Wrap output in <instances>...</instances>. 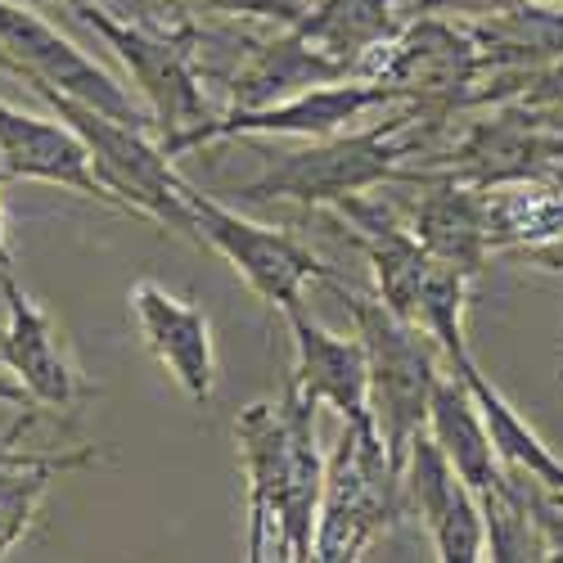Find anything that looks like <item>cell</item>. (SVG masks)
Instances as JSON below:
<instances>
[{
	"label": "cell",
	"mask_w": 563,
	"mask_h": 563,
	"mask_svg": "<svg viewBox=\"0 0 563 563\" xmlns=\"http://www.w3.org/2000/svg\"><path fill=\"white\" fill-rule=\"evenodd\" d=\"M541 5H563V0H541Z\"/></svg>",
	"instance_id": "cell-23"
},
{
	"label": "cell",
	"mask_w": 563,
	"mask_h": 563,
	"mask_svg": "<svg viewBox=\"0 0 563 563\" xmlns=\"http://www.w3.org/2000/svg\"><path fill=\"white\" fill-rule=\"evenodd\" d=\"M509 468H514V478H519V492L528 500V514H532L537 537L545 545V559H563V487L528 474L519 464H509Z\"/></svg>",
	"instance_id": "cell-19"
},
{
	"label": "cell",
	"mask_w": 563,
	"mask_h": 563,
	"mask_svg": "<svg viewBox=\"0 0 563 563\" xmlns=\"http://www.w3.org/2000/svg\"><path fill=\"white\" fill-rule=\"evenodd\" d=\"M234 446L249 478V559H311L324 496L316 406L285 384L279 401H253L240 410Z\"/></svg>",
	"instance_id": "cell-1"
},
{
	"label": "cell",
	"mask_w": 563,
	"mask_h": 563,
	"mask_svg": "<svg viewBox=\"0 0 563 563\" xmlns=\"http://www.w3.org/2000/svg\"><path fill=\"white\" fill-rule=\"evenodd\" d=\"M0 401H5V406H19V410H32V406H36V401L27 397V388L14 379L10 369H0ZM36 410H41V406H36Z\"/></svg>",
	"instance_id": "cell-21"
},
{
	"label": "cell",
	"mask_w": 563,
	"mask_h": 563,
	"mask_svg": "<svg viewBox=\"0 0 563 563\" xmlns=\"http://www.w3.org/2000/svg\"><path fill=\"white\" fill-rule=\"evenodd\" d=\"M442 126L419 109L415 100H406L397 113H388L384 122H369L361 131H339L311 140L307 150H294L285 158H275L257 180H249L240 195V203H298V208H339L356 195H369L379 185H393L397 172L424 154L429 135H438Z\"/></svg>",
	"instance_id": "cell-2"
},
{
	"label": "cell",
	"mask_w": 563,
	"mask_h": 563,
	"mask_svg": "<svg viewBox=\"0 0 563 563\" xmlns=\"http://www.w3.org/2000/svg\"><path fill=\"white\" fill-rule=\"evenodd\" d=\"M14 257H10V225H5V195H0V271H10Z\"/></svg>",
	"instance_id": "cell-22"
},
{
	"label": "cell",
	"mask_w": 563,
	"mask_h": 563,
	"mask_svg": "<svg viewBox=\"0 0 563 563\" xmlns=\"http://www.w3.org/2000/svg\"><path fill=\"white\" fill-rule=\"evenodd\" d=\"M307 5H311V0H307Z\"/></svg>",
	"instance_id": "cell-25"
},
{
	"label": "cell",
	"mask_w": 563,
	"mask_h": 563,
	"mask_svg": "<svg viewBox=\"0 0 563 563\" xmlns=\"http://www.w3.org/2000/svg\"><path fill=\"white\" fill-rule=\"evenodd\" d=\"M563 167V131L550 126V113H532L523 104H492L487 118L468 122L460 140L446 150H433L429 163L401 167L397 180H468V185H519V180H541ZM393 180V185H397Z\"/></svg>",
	"instance_id": "cell-7"
},
{
	"label": "cell",
	"mask_w": 563,
	"mask_h": 563,
	"mask_svg": "<svg viewBox=\"0 0 563 563\" xmlns=\"http://www.w3.org/2000/svg\"><path fill=\"white\" fill-rule=\"evenodd\" d=\"M0 176L10 180H45V185H64V190L96 199L104 208L126 212L96 176L90 150L81 145V135L55 113L41 118L27 109H14L0 100Z\"/></svg>",
	"instance_id": "cell-13"
},
{
	"label": "cell",
	"mask_w": 563,
	"mask_h": 563,
	"mask_svg": "<svg viewBox=\"0 0 563 563\" xmlns=\"http://www.w3.org/2000/svg\"><path fill=\"white\" fill-rule=\"evenodd\" d=\"M429 433H433V442L442 446L451 468L468 483V492H474L478 500L505 483V460H500V451L492 442V429H487V419H483L474 393L464 388V379L455 369H451V379L442 374L438 388H433Z\"/></svg>",
	"instance_id": "cell-17"
},
{
	"label": "cell",
	"mask_w": 563,
	"mask_h": 563,
	"mask_svg": "<svg viewBox=\"0 0 563 563\" xmlns=\"http://www.w3.org/2000/svg\"><path fill=\"white\" fill-rule=\"evenodd\" d=\"M401 496H406V514L424 519V528L433 532L438 559L446 563H478L487 559V523H483V505L468 492V483L451 468V460L442 455V446L433 442V433L424 429L401 464Z\"/></svg>",
	"instance_id": "cell-12"
},
{
	"label": "cell",
	"mask_w": 563,
	"mask_h": 563,
	"mask_svg": "<svg viewBox=\"0 0 563 563\" xmlns=\"http://www.w3.org/2000/svg\"><path fill=\"white\" fill-rule=\"evenodd\" d=\"M330 289L343 298V307L356 320V339L369 361V415L393 464L401 468L410 442L429 429V401L442 379L438 356L429 347V334L401 320L397 311H388L379 298L347 289L343 279H330Z\"/></svg>",
	"instance_id": "cell-5"
},
{
	"label": "cell",
	"mask_w": 563,
	"mask_h": 563,
	"mask_svg": "<svg viewBox=\"0 0 563 563\" xmlns=\"http://www.w3.org/2000/svg\"><path fill=\"white\" fill-rule=\"evenodd\" d=\"M397 104H406L401 90H393L384 81L347 77V81L298 90V96L275 100L266 109H225L212 122H203L195 131H185L180 140H172L167 154L180 158L190 150L212 145V140H234V135H302V140H324V135L347 131L352 122H361L374 109H397Z\"/></svg>",
	"instance_id": "cell-9"
},
{
	"label": "cell",
	"mask_w": 563,
	"mask_h": 563,
	"mask_svg": "<svg viewBox=\"0 0 563 563\" xmlns=\"http://www.w3.org/2000/svg\"><path fill=\"white\" fill-rule=\"evenodd\" d=\"M0 68L5 73H14V68L41 73L45 81L68 90V96L96 104V109H104L122 122L154 131L150 109L140 100H131V90L109 68L86 59L68 36H59L32 5H23V0H0Z\"/></svg>",
	"instance_id": "cell-10"
},
{
	"label": "cell",
	"mask_w": 563,
	"mask_h": 563,
	"mask_svg": "<svg viewBox=\"0 0 563 563\" xmlns=\"http://www.w3.org/2000/svg\"><path fill=\"white\" fill-rule=\"evenodd\" d=\"M406 519L401 468L393 464L374 424H347L334 455L324 460V496L316 514V554L324 563L361 559V550Z\"/></svg>",
	"instance_id": "cell-6"
},
{
	"label": "cell",
	"mask_w": 563,
	"mask_h": 563,
	"mask_svg": "<svg viewBox=\"0 0 563 563\" xmlns=\"http://www.w3.org/2000/svg\"><path fill=\"white\" fill-rule=\"evenodd\" d=\"M0 330H5V324H0Z\"/></svg>",
	"instance_id": "cell-24"
},
{
	"label": "cell",
	"mask_w": 563,
	"mask_h": 563,
	"mask_svg": "<svg viewBox=\"0 0 563 563\" xmlns=\"http://www.w3.org/2000/svg\"><path fill=\"white\" fill-rule=\"evenodd\" d=\"M55 474H68V464H23L0 468V554H5L32 523V509Z\"/></svg>",
	"instance_id": "cell-18"
},
{
	"label": "cell",
	"mask_w": 563,
	"mask_h": 563,
	"mask_svg": "<svg viewBox=\"0 0 563 563\" xmlns=\"http://www.w3.org/2000/svg\"><path fill=\"white\" fill-rule=\"evenodd\" d=\"M131 311L150 352L167 365V374L185 388V397L195 406H208L217 393V347H212L208 316L190 298L167 294L154 279H140L131 289Z\"/></svg>",
	"instance_id": "cell-15"
},
{
	"label": "cell",
	"mask_w": 563,
	"mask_h": 563,
	"mask_svg": "<svg viewBox=\"0 0 563 563\" xmlns=\"http://www.w3.org/2000/svg\"><path fill=\"white\" fill-rule=\"evenodd\" d=\"M289 334H294V374L289 388L307 397L311 406L339 410L347 424H374L369 415V361L361 339H343L334 330H324L316 316L298 307L285 311Z\"/></svg>",
	"instance_id": "cell-14"
},
{
	"label": "cell",
	"mask_w": 563,
	"mask_h": 563,
	"mask_svg": "<svg viewBox=\"0 0 563 563\" xmlns=\"http://www.w3.org/2000/svg\"><path fill=\"white\" fill-rule=\"evenodd\" d=\"M5 294V330H0V365L27 388L41 410H73L96 397L90 379L73 365L59 324L41 311V302L19 285L14 271H0Z\"/></svg>",
	"instance_id": "cell-11"
},
{
	"label": "cell",
	"mask_w": 563,
	"mask_h": 563,
	"mask_svg": "<svg viewBox=\"0 0 563 563\" xmlns=\"http://www.w3.org/2000/svg\"><path fill=\"white\" fill-rule=\"evenodd\" d=\"M190 199V212H195V225H199V244H208L212 253H221L234 271L244 275V285L275 311H289L302 302V289L311 279H339L330 266H324L298 234L289 230H275V225H262V221H249L244 212L225 208L221 199L212 195H199L195 185L185 190Z\"/></svg>",
	"instance_id": "cell-8"
},
{
	"label": "cell",
	"mask_w": 563,
	"mask_h": 563,
	"mask_svg": "<svg viewBox=\"0 0 563 563\" xmlns=\"http://www.w3.org/2000/svg\"><path fill=\"white\" fill-rule=\"evenodd\" d=\"M19 81H27L36 96L51 104L77 135L81 145L90 150V163H96V176L104 180V190L126 208V217H145V221H158L185 240L199 244V225H195V212H190V180H180L176 167H172V154L163 150V140L150 131V126H135V122H122L96 104H86L68 90H59L55 81H45L41 73H27V68H14Z\"/></svg>",
	"instance_id": "cell-3"
},
{
	"label": "cell",
	"mask_w": 563,
	"mask_h": 563,
	"mask_svg": "<svg viewBox=\"0 0 563 563\" xmlns=\"http://www.w3.org/2000/svg\"><path fill=\"white\" fill-rule=\"evenodd\" d=\"M419 185V203L410 212V230L419 234L438 262L464 271L468 279H478L487 257H492V240H487V190L468 180H446V176H429V180H410Z\"/></svg>",
	"instance_id": "cell-16"
},
{
	"label": "cell",
	"mask_w": 563,
	"mask_h": 563,
	"mask_svg": "<svg viewBox=\"0 0 563 563\" xmlns=\"http://www.w3.org/2000/svg\"><path fill=\"white\" fill-rule=\"evenodd\" d=\"M523 0H406L410 19L419 14H442V19H464V23H478V19H496L519 10Z\"/></svg>",
	"instance_id": "cell-20"
},
{
	"label": "cell",
	"mask_w": 563,
	"mask_h": 563,
	"mask_svg": "<svg viewBox=\"0 0 563 563\" xmlns=\"http://www.w3.org/2000/svg\"><path fill=\"white\" fill-rule=\"evenodd\" d=\"M59 10L81 23L86 32H96L109 51L122 59L131 73L140 104L154 118V135L163 140V150L185 131H195L217 118L208 90H203V27L199 32H163L150 23H135L113 14L100 0H59Z\"/></svg>",
	"instance_id": "cell-4"
}]
</instances>
